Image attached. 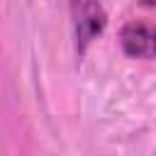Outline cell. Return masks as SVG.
I'll use <instances>...</instances> for the list:
<instances>
[{
	"instance_id": "1",
	"label": "cell",
	"mask_w": 156,
	"mask_h": 156,
	"mask_svg": "<svg viewBox=\"0 0 156 156\" xmlns=\"http://www.w3.org/2000/svg\"><path fill=\"white\" fill-rule=\"evenodd\" d=\"M71 20H73L76 51L85 54V49L93 44V39H98V34H102V29L107 24V12L100 2L78 0V2H71Z\"/></svg>"
},
{
	"instance_id": "2",
	"label": "cell",
	"mask_w": 156,
	"mask_h": 156,
	"mask_svg": "<svg viewBox=\"0 0 156 156\" xmlns=\"http://www.w3.org/2000/svg\"><path fill=\"white\" fill-rule=\"evenodd\" d=\"M119 44L132 58H156V24L127 22L119 32Z\"/></svg>"
}]
</instances>
